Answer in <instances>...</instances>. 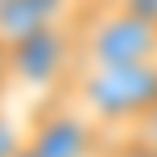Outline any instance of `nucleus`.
I'll return each instance as SVG.
<instances>
[{
  "label": "nucleus",
  "mask_w": 157,
  "mask_h": 157,
  "mask_svg": "<svg viewBox=\"0 0 157 157\" xmlns=\"http://www.w3.org/2000/svg\"><path fill=\"white\" fill-rule=\"evenodd\" d=\"M66 91L95 124H145L157 112V58L128 66H83Z\"/></svg>",
  "instance_id": "nucleus-1"
},
{
  "label": "nucleus",
  "mask_w": 157,
  "mask_h": 157,
  "mask_svg": "<svg viewBox=\"0 0 157 157\" xmlns=\"http://www.w3.org/2000/svg\"><path fill=\"white\" fill-rule=\"evenodd\" d=\"M78 29V62L83 66H128L157 58V21L120 8L116 0H91L75 21Z\"/></svg>",
  "instance_id": "nucleus-2"
},
{
  "label": "nucleus",
  "mask_w": 157,
  "mask_h": 157,
  "mask_svg": "<svg viewBox=\"0 0 157 157\" xmlns=\"http://www.w3.org/2000/svg\"><path fill=\"white\" fill-rule=\"evenodd\" d=\"M103 141H108V128L95 124L75 103L71 91H62L50 103H41L29 116V128H25V145L37 157H87Z\"/></svg>",
  "instance_id": "nucleus-3"
},
{
  "label": "nucleus",
  "mask_w": 157,
  "mask_h": 157,
  "mask_svg": "<svg viewBox=\"0 0 157 157\" xmlns=\"http://www.w3.org/2000/svg\"><path fill=\"white\" fill-rule=\"evenodd\" d=\"M8 54H13V78H21L25 87H66L78 62V29L75 21H58L13 41Z\"/></svg>",
  "instance_id": "nucleus-4"
},
{
  "label": "nucleus",
  "mask_w": 157,
  "mask_h": 157,
  "mask_svg": "<svg viewBox=\"0 0 157 157\" xmlns=\"http://www.w3.org/2000/svg\"><path fill=\"white\" fill-rule=\"evenodd\" d=\"M71 8L75 0H0V41L13 46L37 29L71 21Z\"/></svg>",
  "instance_id": "nucleus-5"
},
{
  "label": "nucleus",
  "mask_w": 157,
  "mask_h": 157,
  "mask_svg": "<svg viewBox=\"0 0 157 157\" xmlns=\"http://www.w3.org/2000/svg\"><path fill=\"white\" fill-rule=\"evenodd\" d=\"M112 157H157V141H153V136H128V141H120L116 145V153H112Z\"/></svg>",
  "instance_id": "nucleus-6"
},
{
  "label": "nucleus",
  "mask_w": 157,
  "mask_h": 157,
  "mask_svg": "<svg viewBox=\"0 0 157 157\" xmlns=\"http://www.w3.org/2000/svg\"><path fill=\"white\" fill-rule=\"evenodd\" d=\"M21 145H25V132H17V128L0 116V157H13Z\"/></svg>",
  "instance_id": "nucleus-7"
},
{
  "label": "nucleus",
  "mask_w": 157,
  "mask_h": 157,
  "mask_svg": "<svg viewBox=\"0 0 157 157\" xmlns=\"http://www.w3.org/2000/svg\"><path fill=\"white\" fill-rule=\"evenodd\" d=\"M120 8H128V13L136 17H149V21H157V0H116Z\"/></svg>",
  "instance_id": "nucleus-8"
},
{
  "label": "nucleus",
  "mask_w": 157,
  "mask_h": 157,
  "mask_svg": "<svg viewBox=\"0 0 157 157\" xmlns=\"http://www.w3.org/2000/svg\"><path fill=\"white\" fill-rule=\"evenodd\" d=\"M8 78H13V54H8V46L0 41V91L8 87Z\"/></svg>",
  "instance_id": "nucleus-9"
},
{
  "label": "nucleus",
  "mask_w": 157,
  "mask_h": 157,
  "mask_svg": "<svg viewBox=\"0 0 157 157\" xmlns=\"http://www.w3.org/2000/svg\"><path fill=\"white\" fill-rule=\"evenodd\" d=\"M112 153H116V145H112V141H103L99 149H91V153H87V157H112Z\"/></svg>",
  "instance_id": "nucleus-10"
},
{
  "label": "nucleus",
  "mask_w": 157,
  "mask_h": 157,
  "mask_svg": "<svg viewBox=\"0 0 157 157\" xmlns=\"http://www.w3.org/2000/svg\"><path fill=\"white\" fill-rule=\"evenodd\" d=\"M13 157H37V153H33V149H29V145H21V149H17Z\"/></svg>",
  "instance_id": "nucleus-11"
}]
</instances>
